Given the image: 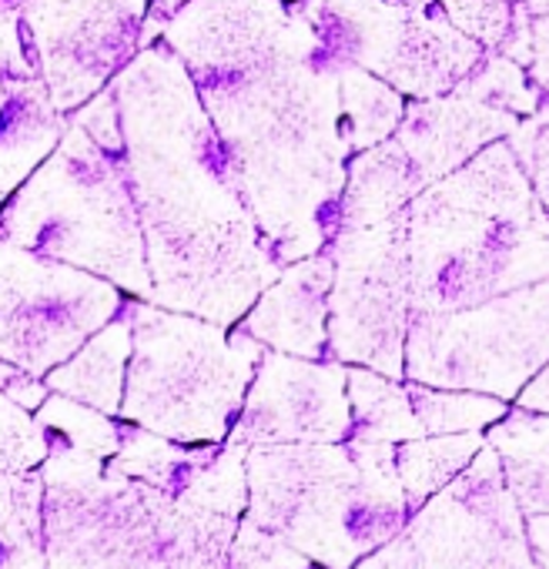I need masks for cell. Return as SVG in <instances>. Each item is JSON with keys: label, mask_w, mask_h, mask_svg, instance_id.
<instances>
[{"label": "cell", "mask_w": 549, "mask_h": 569, "mask_svg": "<svg viewBox=\"0 0 549 569\" xmlns=\"http://www.w3.org/2000/svg\"><path fill=\"white\" fill-rule=\"evenodd\" d=\"M326 251L332 258L326 349L336 362L406 379V329L412 316L406 214L396 211L366 228H339Z\"/></svg>", "instance_id": "30bf717a"}, {"label": "cell", "mask_w": 549, "mask_h": 569, "mask_svg": "<svg viewBox=\"0 0 549 569\" xmlns=\"http://www.w3.org/2000/svg\"><path fill=\"white\" fill-rule=\"evenodd\" d=\"M0 234L151 302L144 234L124 154L104 151L71 118L51 154L14 188L11 204L0 208Z\"/></svg>", "instance_id": "277c9868"}, {"label": "cell", "mask_w": 549, "mask_h": 569, "mask_svg": "<svg viewBox=\"0 0 549 569\" xmlns=\"http://www.w3.org/2000/svg\"><path fill=\"white\" fill-rule=\"evenodd\" d=\"M41 479L44 569H168L134 479L68 446H48Z\"/></svg>", "instance_id": "9c48e42d"}, {"label": "cell", "mask_w": 549, "mask_h": 569, "mask_svg": "<svg viewBox=\"0 0 549 569\" xmlns=\"http://www.w3.org/2000/svg\"><path fill=\"white\" fill-rule=\"evenodd\" d=\"M214 446L218 442L181 446V442H171V439L131 422L128 429H121V446L108 459V469L124 479L154 486L161 492H174L214 452Z\"/></svg>", "instance_id": "484cf974"}, {"label": "cell", "mask_w": 549, "mask_h": 569, "mask_svg": "<svg viewBox=\"0 0 549 569\" xmlns=\"http://www.w3.org/2000/svg\"><path fill=\"white\" fill-rule=\"evenodd\" d=\"M64 124L28 44L21 0H0V208L51 154Z\"/></svg>", "instance_id": "2e32d148"}, {"label": "cell", "mask_w": 549, "mask_h": 569, "mask_svg": "<svg viewBox=\"0 0 549 569\" xmlns=\"http://www.w3.org/2000/svg\"><path fill=\"white\" fill-rule=\"evenodd\" d=\"M188 0H148V18H144V28H141V48L154 44L161 38V28L168 18H174ZM138 48V51H141Z\"/></svg>", "instance_id": "8d00e7d4"}, {"label": "cell", "mask_w": 549, "mask_h": 569, "mask_svg": "<svg viewBox=\"0 0 549 569\" xmlns=\"http://www.w3.org/2000/svg\"><path fill=\"white\" fill-rule=\"evenodd\" d=\"M44 456H48V439L34 412H28L24 406L0 392V472L38 469Z\"/></svg>", "instance_id": "f1b7e54d"}, {"label": "cell", "mask_w": 549, "mask_h": 569, "mask_svg": "<svg viewBox=\"0 0 549 569\" xmlns=\"http://www.w3.org/2000/svg\"><path fill=\"white\" fill-rule=\"evenodd\" d=\"M406 4H432V0H406Z\"/></svg>", "instance_id": "60d3db41"}, {"label": "cell", "mask_w": 549, "mask_h": 569, "mask_svg": "<svg viewBox=\"0 0 549 569\" xmlns=\"http://www.w3.org/2000/svg\"><path fill=\"white\" fill-rule=\"evenodd\" d=\"M546 94H549V84H546Z\"/></svg>", "instance_id": "b9f144b4"}, {"label": "cell", "mask_w": 549, "mask_h": 569, "mask_svg": "<svg viewBox=\"0 0 549 569\" xmlns=\"http://www.w3.org/2000/svg\"><path fill=\"white\" fill-rule=\"evenodd\" d=\"M38 426L44 429L48 446H68L78 452H91L98 459H111L121 446V426L111 422V416L68 399V396H48L38 406Z\"/></svg>", "instance_id": "83f0119b"}, {"label": "cell", "mask_w": 549, "mask_h": 569, "mask_svg": "<svg viewBox=\"0 0 549 569\" xmlns=\"http://www.w3.org/2000/svg\"><path fill=\"white\" fill-rule=\"evenodd\" d=\"M526 74L536 88L549 84V14L529 18V61Z\"/></svg>", "instance_id": "d590c367"}, {"label": "cell", "mask_w": 549, "mask_h": 569, "mask_svg": "<svg viewBox=\"0 0 549 569\" xmlns=\"http://www.w3.org/2000/svg\"><path fill=\"white\" fill-rule=\"evenodd\" d=\"M131 359V322L111 319L101 326L71 359L54 366L44 382L51 392L78 399L104 416L121 412V396H124V372Z\"/></svg>", "instance_id": "ffe728a7"}, {"label": "cell", "mask_w": 549, "mask_h": 569, "mask_svg": "<svg viewBox=\"0 0 549 569\" xmlns=\"http://www.w3.org/2000/svg\"><path fill=\"white\" fill-rule=\"evenodd\" d=\"M161 41L188 68L231 178L282 268L339 231L349 144L339 58L292 0H188Z\"/></svg>", "instance_id": "6da1fadb"}, {"label": "cell", "mask_w": 549, "mask_h": 569, "mask_svg": "<svg viewBox=\"0 0 549 569\" xmlns=\"http://www.w3.org/2000/svg\"><path fill=\"white\" fill-rule=\"evenodd\" d=\"M151 302L234 326L279 278L181 58L158 38L114 78Z\"/></svg>", "instance_id": "7a4b0ae2"}, {"label": "cell", "mask_w": 549, "mask_h": 569, "mask_svg": "<svg viewBox=\"0 0 549 569\" xmlns=\"http://www.w3.org/2000/svg\"><path fill=\"white\" fill-rule=\"evenodd\" d=\"M406 532L422 569H536L522 509L506 489L499 452L489 442L416 509Z\"/></svg>", "instance_id": "7c38bea8"}, {"label": "cell", "mask_w": 549, "mask_h": 569, "mask_svg": "<svg viewBox=\"0 0 549 569\" xmlns=\"http://www.w3.org/2000/svg\"><path fill=\"white\" fill-rule=\"evenodd\" d=\"M346 392L352 406V436L382 439V442H406L426 436L409 392L399 379H389L372 369H346Z\"/></svg>", "instance_id": "d4e9b609"}, {"label": "cell", "mask_w": 549, "mask_h": 569, "mask_svg": "<svg viewBox=\"0 0 549 569\" xmlns=\"http://www.w3.org/2000/svg\"><path fill=\"white\" fill-rule=\"evenodd\" d=\"M326 51L416 101L452 91L486 48L466 38L439 4L406 0H296Z\"/></svg>", "instance_id": "ba28073f"}, {"label": "cell", "mask_w": 549, "mask_h": 569, "mask_svg": "<svg viewBox=\"0 0 549 569\" xmlns=\"http://www.w3.org/2000/svg\"><path fill=\"white\" fill-rule=\"evenodd\" d=\"M71 121H78L104 151L111 154H124V138H121V118H118V101H114V91L111 84H104L98 94H91L81 111L68 114Z\"/></svg>", "instance_id": "d6a6232c"}, {"label": "cell", "mask_w": 549, "mask_h": 569, "mask_svg": "<svg viewBox=\"0 0 549 569\" xmlns=\"http://www.w3.org/2000/svg\"><path fill=\"white\" fill-rule=\"evenodd\" d=\"M486 442L499 452L506 489L516 506L532 512H549V416L546 412H506L492 422Z\"/></svg>", "instance_id": "44dd1931"}, {"label": "cell", "mask_w": 549, "mask_h": 569, "mask_svg": "<svg viewBox=\"0 0 549 569\" xmlns=\"http://www.w3.org/2000/svg\"><path fill=\"white\" fill-rule=\"evenodd\" d=\"M121 312L131 322V359L118 416L181 446L224 442L264 346L144 299Z\"/></svg>", "instance_id": "5b68a950"}, {"label": "cell", "mask_w": 549, "mask_h": 569, "mask_svg": "<svg viewBox=\"0 0 549 569\" xmlns=\"http://www.w3.org/2000/svg\"><path fill=\"white\" fill-rule=\"evenodd\" d=\"M422 181L396 138H386L346 164V188L339 198V228H366L402 211Z\"/></svg>", "instance_id": "d6986e66"}, {"label": "cell", "mask_w": 549, "mask_h": 569, "mask_svg": "<svg viewBox=\"0 0 549 569\" xmlns=\"http://www.w3.org/2000/svg\"><path fill=\"white\" fill-rule=\"evenodd\" d=\"M519 409L526 412H546L549 416V362L519 389Z\"/></svg>", "instance_id": "f35d334b"}, {"label": "cell", "mask_w": 549, "mask_h": 569, "mask_svg": "<svg viewBox=\"0 0 549 569\" xmlns=\"http://www.w3.org/2000/svg\"><path fill=\"white\" fill-rule=\"evenodd\" d=\"M339 111H342V134L352 154L386 141L396 134L402 121V94L379 81L376 74L339 61Z\"/></svg>", "instance_id": "cb8c5ba5"}, {"label": "cell", "mask_w": 549, "mask_h": 569, "mask_svg": "<svg viewBox=\"0 0 549 569\" xmlns=\"http://www.w3.org/2000/svg\"><path fill=\"white\" fill-rule=\"evenodd\" d=\"M118 284L0 234V359L44 379L121 312Z\"/></svg>", "instance_id": "8fae6325"}, {"label": "cell", "mask_w": 549, "mask_h": 569, "mask_svg": "<svg viewBox=\"0 0 549 569\" xmlns=\"http://www.w3.org/2000/svg\"><path fill=\"white\" fill-rule=\"evenodd\" d=\"M228 569H316V566L279 536L241 519L231 542Z\"/></svg>", "instance_id": "4dcf8cb0"}, {"label": "cell", "mask_w": 549, "mask_h": 569, "mask_svg": "<svg viewBox=\"0 0 549 569\" xmlns=\"http://www.w3.org/2000/svg\"><path fill=\"white\" fill-rule=\"evenodd\" d=\"M329 289H332V258L316 251L279 271L254 306L238 319L241 332L258 339L264 349L322 359L329 342Z\"/></svg>", "instance_id": "ac0fdd59"}, {"label": "cell", "mask_w": 549, "mask_h": 569, "mask_svg": "<svg viewBox=\"0 0 549 569\" xmlns=\"http://www.w3.org/2000/svg\"><path fill=\"white\" fill-rule=\"evenodd\" d=\"M412 312H459L549 278V214L509 141L479 148L406 208Z\"/></svg>", "instance_id": "3957f363"}, {"label": "cell", "mask_w": 549, "mask_h": 569, "mask_svg": "<svg viewBox=\"0 0 549 569\" xmlns=\"http://www.w3.org/2000/svg\"><path fill=\"white\" fill-rule=\"evenodd\" d=\"M349 429L346 366L271 349L261 352L228 442L244 449L274 442H346Z\"/></svg>", "instance_id": "5bb4252c"}, {"label": "cell", "mask_w": 549, "mask_h": 569, "mask_svg": "<svg viewBox=\"0 0 549 569\" xmlns=\"http://www.w3.org/2000/svg\"><path fill=\"white\" fill-rule=\"evenodd\" d=\"M516 8H522L529 18H539V14H549V0H519Z\"/></svg>", "instance_id": "ab89813d"}, {"label": "cell", "mask_w": 549, "mask_h": 569, "mask_svg": "<svg viewBox=\"0 0 549 569\" xmlns=\"http://www.w3.org/2000/svg\"><path fill=\"white\" fill-rule=\"evenodd\" d=\"M439 11L449 18L452 28H459L466 38H472L482 48H499L509 24H512V4L509 0H436Z\"/></svg>", "instance_id": "1f68e13d"}, {"label": "cell", "mask_w": 549, "mask_h": 569, "mask_svg": "<svg viewBox=\"0 0 549 569\" xmlns=\"http://www.w3.org/2000/svg\"><path fill=\"white\" fill-rule=\"evenodd\" d=\"M526 539H529L536 569H549V512L526 516Z\"/></svg>", "instance_id": "74e56055"}, {"label": "cell", "mask_w": 549, "mask_h": 569, "mask_svg": "<svg viewBox=\"0 0 549 569\" xmlns=\"http://www.w3.org/2000/svg\"><path fill=\"white\" fill-rule=\"evenodd\" d=\"M151 509L168 569H228L231 542L248 502L244 446L218 442L214 452L174 489L138 482Z\"/></svg>", "instance_id": "9a60e30c"}, {"label": "cell", "mask_w": 549, "mask_h": 569, "mask_svg": "<svg viewBox=\"0 0 549 569\" xmlns=\"http://www.w3.org/2000/svg\"><path fill=\"white\" fill-rule=\"evenodd\" d=\"M41 506V472H0V569H44Z\"/></svg>", "instance_id": "7402d4cb"}, {"label": "cell", "mask_w": 549, "mask_h": 569, "mask_svg": "<svg viewBox=\"0 0 549 569\" xmlns=\"http://www.w3.org/2000/svg\"><path fill=\"white\" fill-rule=\"evenodd\" d=\"M0 392L8 399H14L18 406H24L28 412H38V406L51 396L48 382H41L38 376L24 372L21 366L0 359Z\"/></svg>", "instance_id": "836d02e7"}, {"label": "cell", "mask_w": 549, "mask_h": 569, "mask_svg": "<svg viewBox=\"0 0 549 569\" xmlns=\"http://www.w3.org/2000/svg\"><path fill=\"white\" fill-rule=\"evenodd\" d=\"M549 362V278L459 312H412L406 379L516 399Z\"/></svg>", "instance_id": "52a82bcc"}, {"label": "cell", "mask_w": 549, "mask_h": 569, "mask_svg": "<svg viewBox=\"0 0 549 569\" xmlns=\"http://www.w3.org/2000/svg\"><path fill=\"white\" fill-rule=\"evenodd\" d=\"M241 519L279 536L316 569H352L409 522V502L372 489L346 442L244 449Z\"/></svg>", "instance_id": "8992f818"}, {"label": "cell", "mask_w": 549, "mask_h": 569, "mask_svg": "<svg viewBox=\"0 0 549 569\" xmlns=\"http://www.w3.org/2000/svg\"><path fill=\"white\" fill-rule=\"evenodd\" d=\"M406 392L426 436L482 432L486 426L499 422L509 412L502 399L469 389H436V386L409 382Z\"/></svg>", "instance_id": "4316f807"}, {"label": "cell", "mask_w": 549, "mask_h": 569, "mask_svg": "<svg viewBox=\"0 0 549 569\" xmlns=\"http://www.w3.org/2000/svg\"><path fill=\"white\" fill-rule=\"evenodd\" d=\"M482 446H486L482 432L419 436V439L396 442V472L409 509H419L432 492L452 482Z\"/></svg>", "instance_id": "603a6c76"}, {"label": "cell", "mask_w": 549, "mask_h": 569, "mask_svg": "<svg viewBox=\"0 0 549 569\" xmlns=\"http://www.w3.org/2000/svg\"><path fill=\"white\" fill-rule=\"evenodd\" d=\"M516 121V114L499 111L456 84L446 94L422 98L406 108L392 138L402 144L426 188L466 164L479 148L506 138Z\"/></svg>", "instance_id": "e0dca14e"}, {"label": "cell", "mask_w": 549, "mask_h": 569, "mask_svg": "<svg viewBox=\"0 0 549 569\" xmlns=\"http://www.w3.org/2000/svg\"><path fill=\"white\" fill-rule=\"evenodd\" d=\"M148 0H21V24L58 114H71L138 54Z\"/></svg>", "instance_id": "4fadbf2b"}, {"label": "cell", "mask_w": 549, "mask_h": 569, "mask_svg": "<svg viewBox=\"0 0 549 569\" xmlns=\"http://www.w3.org/2000/svg\"><path fill=\"white\" fill-rule=\"evenodd\" d=\"M506 141L516 151L539 204L549 214V101L539 104L532 114H526V121L519 118L516 128L506 134Z\"/></svg>", "instance_id": "f546056e"}, {"label": "cell", "mask_w": 549, "mask_h": 569, "mask_svg": "<svg viewBox=\"0 0 549 569\" xmlns=\"http://www.w3.org/2000/svg\"><path fill=\"white\" fill-rule=\"evenodd\" d=\"M352 569H422V562H419V552L402 526V532H396L389 542H382L379 549L362 556Z\"/></svg>", "instance_id": "e575fe53"}]
</instances>
